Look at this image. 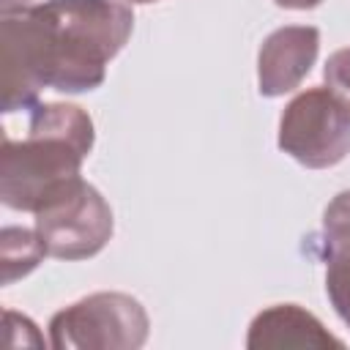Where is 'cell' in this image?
Returning <instances> with one entry per match:
<instances>
[{
    "label": "cell",
    "instance_id": "1",
    "mask_svg": "<svg viewBox=\"0 0 350 350\" xmlns=\"http://www.w3.org/2000/svg\"><path fill=\"white\" fill-rule=\"evenodd\" d=\"M131 27L134 14L118 0H44L3 11V112L33 109L41 88L96 90Z\"/></svg>",
    "mask_w": 350,
    "mask_h": 350
},
{
    "label": "cell",
    "instance_id": "2",
    "mask_svg": "<svg viewBox=\"0 0 350 350\" xmlns=\"http://www.w3.org/2000/svg\"><path fill=\"white\" fill-rule=\"evenodd\" d=\"M93 120L74 104H36L25 139L3 137L0 200L11 211L36 213L63 183L79 178L93 150Z\"/></svg>",
    "mask_w": 350,
    "mask_h": 350
},
{
    "label": "cell",
    "instance_id": "3",
    "mask_svg": "<svg viewBox=\"0 0 350 350\" xmlns=\"http://www.w3.org/2000/svg\"><path fill=\"white\" fill-rule=\"evenodd\" d=\"M148 312L126 293H93L49 320L55 350H137L148 339Z\"/></svg>",
    "mask_w": 350,
    "mask_h": 350
},
{
    "label": "cell",
    "instance_id": "4",
    "mask_svg": "<svg viewBox=\"0 0 350 350\" xmlns=\"http://www.w3.org/2000/svg\"><path fill=\"white\" fill-rule=\"evenodd\" d=\"M112 208L96 186L74 178L55 189L36 211V232L46 254L57 260H88L112 238Z\"/></svg>",
    "mask_w": 350,
    "mask_h": 350
},
{
    "label": "cell",
    "instance_id": "5",
    "mask_svg": "<svg viewBox=\"0 0 350 350\" xmlns=\"http://www.w3.org/2000/svg\"><path fill=\"white\" fill-rule=\"evenodd\" d=\"M279 148L309 170L334 167L350 153V112L328 88H309L284 107Z\"/></svg>",
    "mask_w": 350,
    "mask_h": 350
},
{
    "label": "cell",
    "instance_id": "6",
    "mask_svg": "<svg viewBox=\"0 0 350 350\" xmlns=\"http://www.w3.org/2000/svg\"><path fill=\"white\" fill-rule=\"evenodd\" d=\"M320 52V30L309 25H287L273 30L257 55L260 93L268 98L284 96L301 85Z\"/></svg>",
    "mask_w": 350,
    "mask_h": 350
},
{
    "label": "cell",
    "instance_id": "7",
    "mask_svg": "<svg viewBox=\"0 0 350 350\" xmlns=\"http://www.w3.org/2000/svg\"><path fill=\"white\" fill-rule=\"evenodd\" d=\"M249 350H284V347H312V350H325L336 347L342 350L345 342L336 339L312 312L301 309L298 304H276L262 309L246 336Z\"/></svg>",
    "mask_w": 350,
    "mask_h": 350
},
{
    "label": "cell",
    "instance_id": "8",
    "mask_svg": "<svg viewBox=\"0 0 350 350\" xmlns=\"http://www.w3.org/2000/svg\"><path fill=\"white\" fill-rule=\"evenodd\" d=\"M46 254L44 241L36 230L5 227L3 230V284H11L19 276H27L41 257Z\"/></svg>",
    "mask_w": 350,
    "mask_h": 350
},
{
    "label": "cell",
    "instance_id": "9",
    "mask_svg": "<svg viewBox=\"0 0 350 350\" xmlns=\"http://www.w3.org/2000/svg\"><path fill=\"white\" fill-rule=\"evenodd\" d=\"M325 293L336 314L350 325V249H331L325 268Z\"/></svg>",
    "mask_w": 350,
    "mask_h": 350
},
{
    "label": "cell",
    "instance_id": "10",
    "mask_svg": "<svg viewBox=\"0 0 350 350\" xmlns=\"http://www.w3.org/2000/svg\"><path fill=\"white\" fill-rule=\"evenodd\" d=\"M323 235L328 249H350V189L328 202L323 213Z\"/></svg>",
    "mask_w": 350,
    "mask_h": 350
},
{
    "label": "cell",
    "instance_id": "11",
    "mask_svg": "<svg viewBox=\"0 0 350 350\" xmlns=\"http://www.w3.org/2000/svg\"><path fill=\"white\" fill-rule=\"evenodd\" d=\"M323 77H325V85L328 90L345 104V109L350 112V46L347 49H336L325 68H323Z\"/></svg>",
    "mask_w": 350,
    "mask_h": 350
},
{
    "label": "cell",
    "instance_id": "12",
    "mask_svg": "<svg viewBox=\"0 0 350 350\" xmlns=\"http://www.w3.org/2000/svg\"><path fill=\"white\" fill-rule=\"evenodd\" d=\"M273 3L290 11H309V8H317L323 0H273Z\"/></svg>",
    "mask_w": 350,
    "mask_h": 350
},
{
    "label": "cell",
    "instance_id": "13",
    "mask_svg": "<svg viewBox=\"0 0 350 350\" xmlns=\"http://www.w3.org/2000/svg\"><path fill=\"white\" fill-rule=\"evenodd\" d=\"M30 5V0H0V11H11V8H22Z\"/></svg>",
    "mask_w": 350,
    "mask_h": 350
},
{
    "label": "cell",
    "instance_id": "14",
    "mask_svg": "<svg viewBox=\"0 0 350 350\" xmlns=\"http://www.w3.org/2000/svg\"><path fill=\"white\" fill-rule=\"evenodd\" d=\"M126 3H156V0H126Z\"/></svg>",
    "mask_w": 350,
    "mask_h": 350
}]
</instances>
